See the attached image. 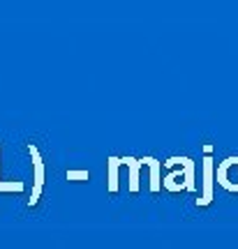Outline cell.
I'll return each instance as SVG.
<instances>
[{
  "label": "cell",
  "instance_id": "4",
  "mask_svg": "<svg viewBox=\"0 0 238 249\" xmlns=\"http://www.w3.org/2000/svg\"><path fill=\"white\" fill-rule=\"evenodd\" d=\"M141 161L146 164L150 169V192L153 194H158L159 187H162V182H159V171H162V161H158L155 157H141Z\"/></svg>",
  "mask_w": 238,
  "mask_h": 249
},
{
  "label": "cell",
  "instance_id": "2",
  "mask_svg": "<svg viewBox=\"0 0 238 249\" xmlns=\"http://www.w3.org/2000/svg\"><path fill=\"white\" fill-rule=\"evenodd\" d=\"M213 201V160L211 155H206L203 160V194L201 198H197V205H208Z\"/></svg>",
  "mask_w": 238,
  "mask_h": 249
},
{
  "label": "cell",
  "instance_id": "5",
  "mask_svg": "<svg viewBox=\"0 0 238 249\" xmlns=\"http://www.w3.org/2000/svg\"><path fill=\"white\" fill-rule=\"evenodd\" d=\"M118 166H120V157H109L106 160V169H109L106 189H109V194H118Z\"/></svg>",
  "mask_w": 238,
  "mask_h": 249
},
{
  "label": "cell",
  "instance_id": "1",
  "mask_svg": "<svg viewBox=\"0 0 238 249\" xmlns=\"http://www.w3.org/2000/svg\"><path fill=\"white\" fill-rule=\"evenodd\" d=\"M28 152H30V160H33V171H35V185H33V194L28 198V208H35L42 198V189H44V160H42V152L37 148L35 143H28Z\"/></svg>",
  "mask_w": 238,
  "mask_h": 249
},
{
  "label": "cell",
  "instance_id": "7",
  "mask_svg": "<svg viewBox=\"0 0 238 249\" xmlns=\"http://www.w3.org/2000/svg\"><path fill=\"white\" fill-rule=\"evenodd\" d=\"M90 178L88 171H67V180H74V182H86Z\"/></svg>",
  "mask_w": 238,
  "mask_h": 249
},
{
  "label": "cell",
  "instance_id": "3",
  "mask_svg": "<svg viewBox=\"0 0 238 249\" xmlns=\"http://www.w3.org/2000/svg\"><path fill=\"white\" fill-rule=\"evenodd\" d=\"M120 164H125L130 169V192L137 194L139 192V169L143 166V161L137 160V157H120Z\"/></svg>",
  "mask_w": 238,
  "mask_h": 249
},
{
  "label": "cell",
  "instance_id": "6",
  "mask_svg": "<svg viewBox=\"0 0 238 249\" xmlns=\"http://www.w3.org/2000/svg\"><path fill=\"white\" fill-rule=\"evenodd\" d=\"M0 192H23V182L21 180H2L0 178Z\"/></svg>",
  "mask_w": 238,
  "mask_h": 249
}]
</instances>
